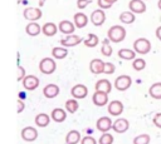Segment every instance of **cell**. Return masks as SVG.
<instances>
[{
    "instance_id": "cell-32",
    "label": "cell",
    "mask_w": 161,
    "mask_h": 144,
    "mask_svg": "<svg viewBox=\"0 0 161 144\" xmlns=\"http://www.w3.org/2000/svg\"><path fill=\"white\" fill-rule=\"evenodd\" d=\"M112 46L109 45V40L108 39H106V40H103V43H102V48H101V53H102V55H104V56H111L112 55Z\"/></svg>"
},
{
    "instance_id": "cell-12",
    "label": "cell",
    "mask_w": 161,
    "mask_h": 144,
    "mask_svg": "<svg viewBox=\"0 0 161 144\" xmlns=\"http://www.w3.org/2000/svg\"><path fill=\"white\" fill-rule=\"evenodd\" d=\"M70 94H72V96L74 99H84L87 96V94H88V89L83 84H77V85H74L72 88Z\"/></svg>"
},
{
    "instance_id": "cell-20",
    "label": "cell",
    "mask_w": 161,
    "mask_h": 144,
    "mask_svg": "<svg viewBox=\"0 0 161 144\" xmlns=\"http://www.w3.org/2000/svg\"><path fill=\"white\" fill-rule=\"evenodd\" d=\"M42 31V26L36 23V21H30L26 26H25V33L29 35V36H36L39 35Z\"/></svg>"
},
{
    "instance_id": "cell-10",
    "label": "cell",
    "mask_w": 161,
    "mask_h": 144,
    "mask_svg": "<svg viewBox=\"0 0 161 144\" xmlns=\"http://www.w3.org/2000/svg\"><path fill=\"white\" fill-rule=\"evenodd\" d=\"M23 86L26 90H35L39 86V79L35 75H25L23 79Z\"/></svg>"
},
{
    "instance_id": "cell-16",
    "label": "cell",
    "mask_w": 161,
    "mask_h": 144,
    "mask_svg": "<svg viewBox=\"0 0 161 144\" xmlns=\"http://www.w3.org/2000/svg\"><path fill=\"white\" fill-rule=\"evenodd\" d=\"M21 138L25 141H34L38 138V130L33 126H25L21 130Z\"/></svg>"
},
{
    "instance_id": "cell-8",
    "label": "cell",
    "mask_w": 161,
    "mask_h": 144,
    "mask_svg": "<svg viewBox=\"0 0 161 144\" xmlns=\"http://www.w3.org/2000/svg\"><path fill=\"white\" fill-rule=\"evenodd\" d=\"M106 21V14L103 11V9H96L92 11L91 14V23L94 26H101L103 25V23Z\"/></svg>"
},
{
    "instance_id": "cell-22",
    "label": "cell",
    "mask_w": 161,
    "mask_h": 144,
    "mask_svg": "<svg viewBox=\"0 0 161 144\" xmlns=\"http://www.w3.org/2000/svg\"><path fill=\"white\" fill-rule=\"evenodd\" d=\"M94 88H96V90H99V91H103V93H107V94H109L111 90H112V85H111L109 80H107V79L98 80L96 83V86Z\"/></svg>"
},
{
    "instance_id": "cell-45",
    "label": "cell",
    "mask_w": 161,
    "mask_h": 144,
    "mask_svg": "<svg viewBox=\"0 0 161 144\" xmlns=\"http://www.w3.org/2000/svg\"><path fill=\"white\" fill-rule=\"evenodd\" d=\"M157 6H158V9L161 10V0H158V3H157Z\"/></svg>"
},
{
    "instance_id": "cell-6",
    "label": "cell",
    "mask_w": 161,
    "mask_h": 144,
    "mask_svg": "<svg viewBox=\"0 0 161 144\" xmlns=\"http://www.w3.org/2000/svg\"><path fill=\"white\" fill-rule=\"evenodd\" d=\"M132 84V79L128 75H119L118 78H116L114 80V88L119 91H125L127 90Z\"/></svg>"
},
{
    "instance_id": "cell-13",
    "label": "cell",
    "mask_w": 161,
    "mask_h": 144,
    "mask_svg": "<svg viewBox=\"0 0 161 144\" xmlns=\"http://www.w3.org/2000/svg\"><path fill=\"white\" fill-rule=\"evenodd\" d=\"M108 113L112 115V116H118L122 114L123 111V104L119 101V100H112L109 104H108V108H107Z\"/></svg>"
},
{
    "instance_id": "cell-11",
    "label": "cell",
    "mask_w": 161,
    "mask_h": 144,
    "mask_svg": "<svg viewBox=\"0 0 161 144\" xmlns=\"http://www.w3.org/2000/svg\"><path fill=\"white\" fill-rule=\"evenodd\" d=\"M92 101L96 106H104L108 103V94L99 91V90H96L93 96H92Z\"/></svg>"
},
{
    "instance_id": "cell-37",
    "label": "cell",
    "mask_w": 161,
    "mask_h": 144,
    "mask_svg": "<svg viewBox=\"0 0 161 144\" xmlns=\"http://www.w3.org/2000/svg\"><path fill=\"white\" fill-rule=\"evenodd\" d=\"M80 144H97V141H96L94 138L87 135V136H84V138L80 139Z\"/></svg>"
},
{
    "instance_id": "cell-43",
    "label": "cell",
    "mask_w": 161,
    "mask_h": 144,
    "mask_svg": "<svg viewBox=\"0 0 161 144\" xmlns=\"http://www.w3.org/2000/svg\"><path fill=\"white\" fill-rule=\"evenodd\" d=\"M44 3H45V0H39V8H42L44 5Z\"/></svg>"
},
{
    "instance_id": "cell-38",
    "label": "cell",
    "mask_w": 161,
    "mask_h": 144,
    "mask_svg": "<svg viewBox=\"0 0 161 144\" xmlns=\"http://www.w3.org/2000/svg\"><path fill=\"white\" fill-rule=\"evenodd\" d=\"M91 3H92V0H77V8L82 10V9H84Z\"/></svg>"
},
{
    "instance_id": "cell-7",
    "label": "cell",
    "mask_w": 161,
    "mask_h": 144,
    "mask_svg": "<svg viewBox=\"0 0 161 144\" xmlns=\"http://www.w3.org/2000/svg\"><path fill=\"white\" fill-rule=\"evenodd\" d=\"M83 41V39L75 34H68L65 38H63L60 40V45L64 46V48H73L78 44H80Z\"/></svg>"
},
{
    "instance_id": "cell-42",
    "label": "cell",
    "mask_w": 161,
    "mask_h": 144,
    "mask_svg": "<svg viewBox=\"0 0 161 144\" xmlns=\"http://www.w3.org/2000/svg\"><path fill=\"white\" fill-rule=\"evenodd\" d=\"M156 38H157L158 40H161V26H158V28L156 29Z\"/></svg>"
},
{
    "instance_id": "cell-31",
    "label": "cell",
    "mask_w": 161,
    "mask_h": 144,
    "mask_svg": "<svg viewBox=\"0 0 161 144\" xmlns=\"http://www.w3.org/2000/svg\"><path fill=\"white\" fill-rule=\"evenodd\" d=\"M78 108H79V105H78L77 99H69V100L65 101V109H67L68 113L74 114L78 110Z\"/></svg>"
},
{
    "instance_id": "cell-14",
    "label": "cell",
    "mask_w": 161,
    "mask_h": 144,
    "mask_svg": "<svg viewBox=\"0 0 161 144\" xmlns=\"http://www.w3.org/2000/svg\"><path fill=\"white\" fill-rule=\"evenodd\" d=\"M96 128L102 131V133H107L109 129H112V120L111 118H107V116H101L97 123H96Z\"/></svg>"
},
{
    "instance_id": "cell-4",
    "label": "cell",
    "mask_w": 161,
    "mask_h": 144,
    "mask_svg": "<svg viewBox=\"0 0 161 144\" xmlns=\"http://www.w3.org/2000/svg\"><path fill=\"white\" fill-rule=\"evenodd\" d=\"M57 69V64L54 61V59L52 58H43L39 63V70L43 73V74H53Z\"/></svg>"
},
{
    "instance_id": "cell-30",
    "label": "cell",
    "mask_w": 161,
    "mask_h": 144,
    "mask_svg": "<svg viewBox=\"0 0 161 144\" xmlns=\"http://www.w3.org/2000/svg\"><path fill=\"white\" fill-rule=\"evenodd\" d=\"M83 43H84V45L87 48H94V46L98 45L99 39H98V36L96 34H88V36L83 40Z\"/></svg>"
},
{
    "instance_id": "cell-39",
    "label": "cell",
    "mask_w": 161,
    "mask_h": 144,
    "mask_svg": "<svg viewBox=\"0 0 161 144\" xmlns=\"http://www.w3.org/2000/svg\"><path fill=\"white\" fill-rule=\"evenodd\" d=\"M152 123H153L157 128H160V129H161V113L155 114V116H153V119H152Z\"/></svg>"
},
{
    "instance_id": "cell-36",
    "label": "cell",
    "mask_w": 161,
    "mask_h": 144,
    "mask_svg": "<svg viewBox=\"0 0 161 144\" xmlns=\"http://www.w3.org/2000/svg\"><path fill=\"white\" fill-rule=\"evenodd\" d=\"M117 0H97V4L101 9H109Z\"/></svg>"
},
{
    "instance_id": "cell-41",
    "label": "cell",
    "mask_w": 161,
    "mask_h": 144,
    "mask_svg": "<svg viewBox=\"0 0 161 144\" xmlns=\"http://www.w3.org/2000/svg\"><path fill=\"white\" fill-rule=\"evenodd\" d=\"M24 110V104L23 101H20V99L18 100V113H21Z\"/></svg>"
},
{
    "instance_id": "cell-25",
    "label": "cell",
    "mask_w": 161,
    "mask_h": 144,
    "mask_svg": "<svg viewBox=\"0 0 161 144\" xmlns=\"http://www.w3.org/2000/svg\"><path fill=\"white\" fill-rule=\"evenodd\" d=\"M118 58L123 59V60H133L136 58V51L131 50V49H119L118 50Z\"/></svg>"
},
{
    "instance_id": "cell-2",
    "label": "cell",
    "mask_w": 161,
    "mask_h": 144,
    "mask_svg": "<svg viewBox=\"0 0 161 144\" xmlns=\"http://www.w3.org/2000/svg\"><path fill=\"white\" fill-rule=\"evenodd\" d=\"M126 38V29L121 25H113L107 31V39L112 43H121Z\"/></svg>"
},
{
    "instance_id": "cell-33",
    "label": "cell",
    "mask_w": 161,
    "mask_h": 144,
    "mask_svg": "<svg viewBox=\"0 0 161 144\" xmlns=\"http://www.w3.org/2000/svg\"><path fill=\"white\" fill-rule=\"evenodd\" d=\"M132 68H133L136 71L143 70V69L146 68V61H145V59H142V58L133 59V61H132Z\"/></svg>"
},
{
    "instance_id": "cell-27",
    "label": "cell",
    "mask_w": 161,
    "mask_h": 144,
    "mask_svg": "<svg viewBox=\"0 0 161 144\" xmlns=\"http://www.w3.org/2000/svg\"><path fill=\"white\" fill-rule=\"evenodd\" d=\"M148 94L153 99H161V81L153 83L148 89Z\"/></svg>"
},
{
    "instance_id": "cell-19",
    "label": "cell",
    "mask_w": 161,
    "mask_h": 144,
    "mask_svg": "<svg viewBox=\"0 0 161 144\" xmlns=\"http://www.w3.org/2000/svg\"><path fill=\"white\" fill-rule=\"evenodd\" d=\"M43 94L45 98L48 99H53L59 94V86L55 84H48L45 85V88L43 89Z\"/></svg>"
},
{
    "instance_id": "cell-40",
    "label": "cell",
    "mask_w": 161,
    "mask_h": 144,
    "mask_svg": "<svg viewBox=\"0 0 161 144\" xmlns=\"http://www.w3.org/2000/svg\"><path fill=\"white\" fill-rule=\"evenodd\" d=\"M24 76H25V70H24V68L23 66H19V73H18V81H20V80H23L24 79Z\"/></svg>"
},
{
    "instance_id": "cell-29",
    "label": "cell",
    "mask_w": 161,
    "mask_h": 144,
    "mask_svg": "<svg viewBox=\"0 0 161 144\" xmlns=\"http://www.w3.org/2000/svg\"><path fill=\"white\" fill-rule=\"evenodd\" d=\"M119 20L123 24H132L136 20V16L132 11H123L119 14Z\"/></svg>"
},
{
    "instance_id": "cell-1",
    "label": "cell",
    "mask_w": 161,
    "mask_h": 144,
    "mask_svg": "<svg viewBox=\"0 0 161 144\" xmlns=\"http://www.w3.org/2000/svg\"><path fill=\"white\" fill-rule=\"evenodd\" d=\"M89 70L93 74H113L116 68L112 63H104L101 59H93L89 63Z\"/></svg>"
},
{
    "instance_id": "cell-17",
    "label": "cell",
    "mask_w": 161,
    "mask_h": 144,
    "mask_svg": "<svg viewBox=\"0 0 161 144\" xmlns=\"http://www.w3.org/2000/svg\"><path fill=\"white\" fill-rule=\"evenodd\" d=\"M58 30H60V33L68 35V34H73L75 30V25L70 21V20H62L58 24Z\"/></svg>"
},
{
    "instance_id": "cell-5",
    "label": "cell",
    "mask_w": 161,
    "mask_h": 144,
    "mask_svg": "<svg viewBox=\"0 0 161 144\" xmlns=\"http://www.w3.org/2000/svg\"><path fill=\"white\" fill-rule=\"evenodd\" d=\"M23 15L29 21H36V20H39L42 18L43 13H42V9H39V8H31V6H29V8H25L24 9Z\"/></svg>"
},
{
    "instance_id": "cell-35",
    "label": "cell",
    "mask_w": 161,
    "mask_h": 144,
    "mask_svg": "<svg viewBox=\"0 0 161 144\" xmlns=\"http://www.w3.org/2000/svg\"><path fill=\"white\" fill-rule=\"evenodd\" d=\"M99 144H112L113 143V136L109 133H103L98 140Z\"/></svg>"
},
{
    "instance_id": "cell-21",
    "label": "cell",
    "mask_w": 161,
    "mask_h": 144,
    "mask_svg": "<svg viewBox=\"0 0 161 144\" xmlns=\"http://www.w3.org/2000/svg\"><path fill=\"white\" fill-rule=\"evenodd\" d=\"M57 31H58V26L54 23H45L42 26V33L45 36H54L57 34Z\"/></svg>"
},
{
    "instance_id": "cell-18",
    "label": "cell",
    "mask_w": 161,
    "mask_h": 144,
    "mask_svg": "<svg viewBox=\"0 0 161 144\" xmlns=\"http://www.w3.org/2000/svg\"><path fill=\"white\" fill-rule=\"evenodd\" d=\"M73 20H74V25H75V28H78V29H83L87 24H88V16L84 14V13H75L74 14V16H73Z\"/></svg>"
},
{
    "instance_id": "cell-34",
    "label": "cell",
    "mask_w": 161,
    "mask_h": 144,
    "mask_svg": "<svg viewBox=\"0 0 161 144\" xmlns=\"http://www.w3.org/2000/svg\"><path fill=\"white\" fill-rule=\"evenodd\" d=\"M150 135L148 134H140L133 139V144H148Z\"/></svg>"
},
{
    "instance_id": "cell-23",
    "label": "cell",
    "mask_w": 161,
    "mask_h": 144,
    "mask_svg": "<svg viewBox=\"0 0 161 144\" xmlns=\"http://www.w3.org/2000/svg\"><path fill=\"white\" fill-rule=\"evenodd\" d=\"M50 116H52V119H53L54 121L62 123V121L65 120L67 113H65V110H63V109H60V108H55V109L52 110V115H50Z\"/></svg>"
},
{
    "instance_id": "cell-26",
    "label": "cell",
    "mask_w": 161,
    "mask_h": 144,
    "mask_svg": "<svg viewBox=\"0 0 161 144\" xmlns=\"http://www.w3.org/2000/svg\"><path fill=\"white\" fill-rule=\"evenodd\" d=\"M80 141V133L78 130H70L65 135V143L67 144H77Z\"/></svg>"
},
{
    "instance_id": "cell-9",
    "label": "cell",
    "mask_w": 161,
    "mask_h": 144,
    "mask_svg": "<svg viewBox=\"0 0 161 144\" xmlns=\"http://www.w3.org/2000/svg\"><path fill=\"white\" fill-rule=\"evenodd\" d=\"M128 128H130V123H128V120L125 119V118H118V119H116V120L112 123V129H113L116 133H119V134L127 131Z\"/></svg>"
},
{
    "instance_id": "cell-44",
    "label": "cell",
    "mask_w": 161,
    "mask_h": 144,
    "mask_svg": "<svg viewBox=\"0 0 161 144\" xmlns=\"http://www.w3.org/2000/svg\"><path fill=\"white\" fill-rule=\"evenodd\" d=\"M24 96H25L24 93H19V98H20V99H24Z\"/></svg>"
},
{
    "instance_id": "cell-24",
    "label": "cell",
    "mask_w": 161,
    "mask_h": 144,
    "mask_svg": "<svg viewBox=\"0 0 161 144\" xmlns=\"http://www.w3.org/2000/svg\"><path fill=\"white\" fill-rule=\"evenodd\" d=\"M49 121H50V116H49L48 114H45V113H40V114H38V115L35 116V124H36L39 128H45V126H48Z\"/></svg>"
},
{
    "instance_id": "cell-28",
    "label": "cell",
    "mask_w": 161,
    "mask_h": 144,
    "mask_svg": "<svg viewBox=\"0 0 161 144\" xmlns=\"http://www.w3.org/2000/svg\"><path fill=\"white\" fill-rule=\"evenodd\" d=\"M68 55V50L67 48H62V46H55L52 49V56L55 59H64Z\"/></svg>"
},
{
    "instance_id": "cell-15",
    "label": "cell",
    "mask_w": 161,
    "mask_h": 144,
    "mask_svg": "<svg viewBox=\"0 0 161 144\" xmlns=\"http://www.w3.org/2000/svg\"><path fill=\"white\" fill-rule=\"evenodd\" d=\"M128 8L133 14H142L146 11V4L143 0H131L128 3Z\"/></svg>"
},
{
    "instance_id": "cell-3",
    "label": "cell",
    "mask_w": 161,
    "mask_h": 144,
    "mask_svg": "<svg viewBox=\"0 0 161 144\" xmlns=\"http://www.w3.org/2000/svg\"><path fill=\"white\" fill-rule=\"evenodd\" d=\"M133 50L141 55L147 54L151 50V43L146 38H138L133 41Z\"/></svg>"
}]
</instances>
